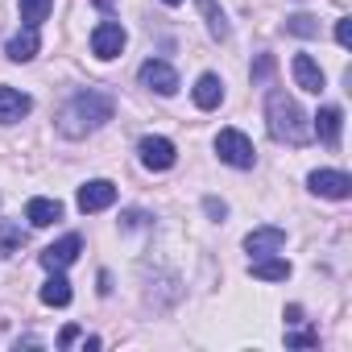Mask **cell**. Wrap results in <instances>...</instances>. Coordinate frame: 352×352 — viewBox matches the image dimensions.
Wrapping results in <instances>:
<instances>
[{
    "mask_svg": "<svg viewBox=\"0 0 352 352\" xmlns=\"http://www.w3.org/2000/svg\"><path fill=\"white\" fill-rule=\"evenodd\" d=\"M50 9H54V0H21V21H25L30 30H38V25L50 17Z\"/></svg>",
    "mask_w": 352,
    "mask_h": 352,
    "instance_id": "20",
    "label": "cell"
},
{
    "mask_svg": "<svg viewBox=\"0 0 352 352\" xmlns=\"http://www.w3.org/2000/svg\"><path fill=\"white\" fill-rule=\"evenodd\" d=\"M195 5H199V13L208 17V30H212V38H220V42H228V17H224V9L216 5V0H195Z\"/></svg>",
    "mask_w": 352,
    "mask_h": 352,
    "instance_id": "18",
    "label": "cell"
},
{
    "mask_svg": "<svg viewBox=\"0 0 352 352\" xmlns=\"http://www.w3.org/2000/svg\"><path fill=\"white\" fill-rule=\"evenodd\" d=\"M79 249H83V241L71 232V236H63V241H54V245H46L42 253H38V261H42V270H67L75 257H79Z\"/></svg>",
    "mask_w": 352,
    "mask_h": 352,
    "instance_id": "9",
    "label": "cell"
},
{
    "mask_svg": "<svg viewBox=\"0 0 352 352\" xmlns=\"http://www.w3.org/2000/svg\"><path fill=\"white\" fill-rule=\"evenodd\" d=\"M204 212H208L212 220H224V216H228V204L216 199V195H208V199H204Z\"/></svg>",
    "mask_w": 352,
    "mask_h": 352,
    "instance_id": "23",
    "label": "cell"
},
{
    "mask_svg": "<svg viewBox=\"0 0 352 352\" xmlns=\"http://www.w3.org/2000/svg\"><path fill=\"white\" fill-rule=\"evenodd\" d=\"M249 274L253 278H261V282H286L290 278V261H282V257H253V265H249Z\"/></svg>",
    "mask_w": 352,
    "mask_h": 352,
    "instance_id": "16",
    "label": "cell"
},
{
    "mask_svg": "<svg viewBox=\"0 0 352 352\" xmlns=\"http://www.w3.org/2000/svg\"><path fill=\"white\" fill-rule=\"evenodd\" d=\"M120 50H124V30H120L116 21H100V25L91 30V54L108 63V58H116Z\"/></svg>",
    "mask_w": 352,
    "mask_h": 352,
    "instance_id": "8",
    "label": "cell"
},
{
    "mask_svg": "<svg viewBox=\"0 0 352 352\" xmlns=\"http://www.w3.org/2000/svg\"><path fill=\"white\" fill-rule=\"evenodd\" d=\"M270 71H274V58H270V54H265V58H261V63H257V67H253V79H265V75H270Z\"/></svg>",
    "mask_w": 352,
    "mask_h": 352,
    "instance_id": "26",
    "label": "cell"
},
{
    "mask_svg": "<svg viewBox=\"0 0 352 352\" xmlns=\"http://www.w3.org/2000/svg\"><path fill=\"white\" fill-rule=\"evenodd\" d=\"M265 120H270L274 141H286V145H307V141H311V124H307L302 108H298L294 96H286L282 87L270 91V100H265Z\"/></svg>",
    "mask_w": 352,
    "mask_h": 352,
    "instance_id": "2",
    "label": "cell"
},
{
    "mask_svg": "<svg viewBox=\"0 0 352 352\" xmlns=\"http://www.w3.org/2000/svg\"><path fill=\"white\" fill-rule=\"evenodd\" d=\"M79 340V327L71 323V327H63V336H58V348H67V344H75Z\"/></svg>",
    "mask_w": 352,
    "mask_h": 352,
    "instance_id": "27",
    "label": "cell"
},
{
    "mask_svg": "<svg viewBox=\"0 0 352 352\" xmlns=\"http://www.w3.org/2000/svg\"><path fill=\"white\" fill-rule=\"evenodd\" d=\"M79 212L83 216H91V212H104V208H112L116 204V183H108V179H91V183H83L79 187Z\"/></svg>",
    "mask_w": 352,
    "mask_h": 352,
    "instance_id": "6",
    "label": "cell"
},
{
    "mask_svg": "<svg viewBox=\"0 0 352 352\" xmlns=\"http://www.w3.org/2000/svg\"><path fill=\"white\" fill-rule=\"evenodd\" d=\"M220 100H224V83H220V75H199V83H195V108L212 112V108H220Z\"/></svg>",
    "mask_w": 352,
    "mask_h": 352,
    "instance_id": "14",
    "label": "cell"
},
{
    "mask_svg": "<svg viewBox=\"0 0 352 352\" xmlns=\"http://www.w3.org/2000/svg\"><path fill=\"white\" fill-rule=\"evenodd\" d=\"M307 183H311V191L323 195V199H348V195H352V179H348L344 170H315Z\"/></svg>",
    "mask_w": 352,
    "mask_h": 352,
    "instance_id": "7",
    "label": "cell"
},
{
    "mask_svg": "<svg viewBox=\"0 0 352 352\" xmlns=\"http://www.w3.org/2000/svg\"><path fill=\"white\" fill-rule=\"evenodd\" d=\"M137 153H141L145 170H170L174 162H179V149H174V141H166V137H141Z\"/></svg>",
    "mask_w": 352,
    "mask_h": 352,
    "instance_id": "5",
    "label": "cell"
},
{
    "mask_svg": "<svg viewBox=\"0 0 352 352\" xmlns=\"http://www.w3.org/2000/svg\"><path fill=\"white\" fill-rule=\"evenodd\" d=\"M25 220L34 224V228H50V224H58L63 220V204L58 199H30V208H25Z\"/></svg>",
    "mask_w": 352,
    "mask_h": 352,
    "instance_id": "13",
    "label": "cell"
},
{
    "mask_svg": "<svg viewBox=\"0 0 352 352\" xmlns=\"http://www.w3.org/2000/svg\"><path fill=\"white\" fill-rule=\"evenodd\" d=\"M0 236H5V253H13V249L25 241V232H21V228H13V224H5V228H0Z\"/></svg>",
    "mask_w": 352,
    "mask_h": 352,
    "instance_id": "22",
    "label": "cell"
},
{
    "mask_svg": "<svg viewBox=\"0 0 352 352\" xmlns=\"http://www.w3.org/2000/svg\"><path fill=\"white\" fill-rule=\"evenodd\" d=\"M286 344H290V348H315L319 336H315V331H294V336H286Z\"/></svg>",
    "mask_w": 352,
    "mask_h": 352,
    "instance_id": "24",
    "label": "cell"
},
{
    "mask_svg": "<svg viewBox=\"0 0 352 352\" xmlns=\"http://www.w3.org/2000/svg\"><path fill=\"white\" fill-rule=\"evenodd\" d=\"M286 34H298V38H315V34H319V25H315V17L298 13V17H290V21H286Z\"/></svg>",
    "mask_w": 352,
    "mask_h": 352,
    "instance_id": "21",
    "label": "cell"
},
{
    "mask_svg": "<svg viewBox=\"0 0 352 352\" xmlns=\"http://www.w3.org/2000/svg\"><path fill=\"white\" fill-rule=\"evenodd\" d=\"M137 79H141V87H149V91H157V96H174V91H179V71H174L170 63H157V58L141 63Z\"/></svg>",
    "mask_w": 352,
    "mask_h": 352,
    "instance_id": "4",
    "label": "cell"
},
{
    "mask_svg": "<svg viewBox=\"0 0 352 352\" xmlns=\"http://www.w3.org/2000/svg\"><path fill=\"white\" fill-rule=\"evenodd\" d=\"M290 71H294V83H298L302 91H311V96L323 91V71H319V63H315L311 54H294Z\"/></svg>",
    "mask_w": 352,
    "mask_h": 352,
    "instance_id": "11",
    "label": "cell"
},
{
    "mask_svg": "<svg viewBox=\"0 0 352 352\" xmlns=\"http://www.w3.org/2000/svg\"><path fill=\"white\" fill-rule=\"evenodd\" d=\"M282 245H286V232H282V228H274V224H270V228H253V232L245 236V249H249L253 257H265V253H278Z\"/></svg>",
    "mask_w": 352,
    "mask_h": 352,
    "instance_id": "12",
    "label": "cell"
},
{
    "mask_svg": "<svg viewBox=\"0 0 352 352\" xmlns=\"http://www.w3.org/2000/svg\"><path fill=\"white\" fill-rule=\"evenodd\" d=\"M112 112H116L112 96H104V91H79V96H71V100L63 104V112H58V133H63V137H87V133H96L104 120H112Z\"/></svg>",
    "mask_w": 352,
    "mask_h": 352,
    "instance_id": "1",
    "label": "cell"
},
{
    "mask_svg": "<svg viewBox=\"0 0 352 352\" xmlns=\"http://www.w3.org/2000/svg\"><path fill=\"white\" fill-rule=\"evenodd\" d=\"M5 54L13 58V63H30L34 54H38V30H21V34H13L9 38V46H5Z\"/></svg>",
    "mask_w": 352,
    "mask_h": 352,
    "instance_id": "17",
    "label": "cell"
},
{
    "mask_svg": "<svg viewBox=\"0 0 352 352\" xmlns=\"http://www.w3.org/2000/svg\"><path fill=\"white\" fill-rule=\"evenodd\" d=\"M34 100L17 87H0V124H17L21 116H30Z\"/></svg>",
    "mask_w": 352,
    "mask_h": 352,
    "instance_id": "10",
    "label": "cell"
},
{
    "mask_svg": "<svg viewBox=\"0 0 352 352\" xmlns=\"http://www.w3.org/2000/svg\"><path fill=\"white\" fill-rule=\"evenodd\" d=\"M216 153H220V162H228V166H236V170H249V166L257 162V149H253V141H249L241 129H220Z\"/></svg>",
    "mask_w": 352,
    "mask_h": 352,
    "instance_id": "3",
    "label": "cell"
},
{
    "mask_svg": "<svg viewBox=\"0 0 352 352\" xmlns=\"http://www.w3.org/2000/svg\"><path fill=\"white\" fill-rule=\"evenodd\" d=\"M340 124H344V112L340 108H319V116H315V133H319V141L323 145H340Z\"/></svg>",
    "mask_w": 352,
    "mask_h": 352,
    "instance_id": "15",
    "label": "cell"
},
{
    "mask_svg": "<svg viewBox=\"0 0 352 352\" xmlns=\"http://www.w3.org/2000/svg\"><path fill=\"white\" fill-rule=\"evenodd\" d=\"M42 302L46 307H67L71 302V282L63 278V270H54V278L42 286Z\"/></svg>",
    "mask_w": 352,
    "mask_h": 352,
    "instance_id": "19",
    "label": "cell"
},
{
    "mask_svg": "<svg viewBox=\"0 0 352 352\" xmlns=\"http://www.w3.org/2000/svg\"><path fill=\"white\" fill-rule=\"evenodd\" d=\"M336 42H340L344 50L352 46V25H348V21H336Z\"/></svg>",
    "mask_w": 352,
    "mask_h": 352,
    "instance_id": "25",
    "label": "cell"
},
{
    "mask_svg": "<svg viewBox=\"0 0 352 352\" xmlns=\"http://www.w3.org/2000/svg\"><path fill=\"white\" fill-rule=\"evenodd\" d=\"M162 5H183V0H162Z\"/></svg>",
    "mask_w": 352,
    "mask_h": 352,
    "instance_id": "28",
    "label": "cell"
}]
</instances>
